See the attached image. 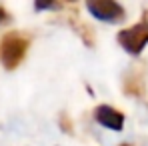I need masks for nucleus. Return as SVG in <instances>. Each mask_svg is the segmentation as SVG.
I'll return each instance as SVG.
<instances>
[{
	"label": "nucleus",
	"mask_w": 148,
	"mask_h": 146,
	"mask_svg": "<svg viewBox=\"0 0 148 146\" xmlns=\"http://www.w3.org/2000/svg\"><path fill=\"white\" fill-rule=\"evenodd\" d=\"M8 18H10V16H8V12H6V10L0 6V24H2V22H6Z\"/></svg>",
	"instance_id": "6"
},
{
	"label": "nucleus",
	"mask_w": 148,
	"mask_h": 146,
	"mask_svg": "<svg viewBox=\"0 0 148 146\" xmlns=\"http://www.w3.org/2000/svg\"><path fill=\"white\" fill-rule=\"evenodd\" d=\"M94 118L98 120V124L110 128V130H122L124 126V114L108 104H100L94 110Z\"/></svg>",
	"instance_id": "4"
},
{
	"label": "nucleus",
	"mask_w": 148,
	"mask_h": 146,
	"mask_svg": "<svg viewBox=\"0 0 148 146\" xmlns=\"http://www.w3.org/2000/svg\"><path fill=\"white\" fill-rule=\"evenodd\" d=\"M86 8L92 16H96L102 22H110V24H118L126 18V12L118 2L112 0H88Z\"/></svg>",
	"instance_id": "3"
},
{
	"label": "nucleus",
	"mask_w": 148,
	"mask_h": 146,
	"mask_svg": "<svg viewBox=\"0 0 148 146\" xmlns=\"http://www.w3.org/2000/svg\"><path fill=\"white\" fill-rule=\"evenodd\" d=\"M28 44H30V40L20 32L4 34V38L0 42V60L6 70H14L22 62V58L26 56V50H28Z\"/></svg>",
	"instance_id": "1"
},
{
	"label": "nucleus",
	"mask_w": 148,
	"mask_h": 146,
	"mask_svg": "<svg viewBox=\"0 0 148 146\" xmlns=\"http://www.w3.org/2000/svg\"><path fill=\"white\" fill-rule=\"evenodd\" d=\"M38 10H56V8H60L62 4H56V2H36L34 4Z\"/></svg>",
	"instance_id": "5"
},
{
	"label": "nucleus",
	"mask_w": 148,
	"mask_h": 146,
	"mask_svg": "<svg viewBox=\"0 0 148 146\" xmlns=\"http://www.w3.org/2000/svg\"><path fill=\"white\" fill-rule=\"evenodd\" d=\"M118 44L128 54H140L148 44V18H142L138 24L124 28L118 32Z\"/></svg>",
	"instance_id": "2"
},
{
	"label": "nucleus",
	"mask_w": 148,
	"mask_h": 146,
	"mask_svg": "<svg viewBox=\"0 0 148 146\" xmlns=\"http://www.w3.org/2000/svg\"><path fill=\"white\" fill-rule=\"evenodd\" d=\"M122 146H130V144H122Z\"/></svg>",
	"instance_id": "7"
}]
</instances>
